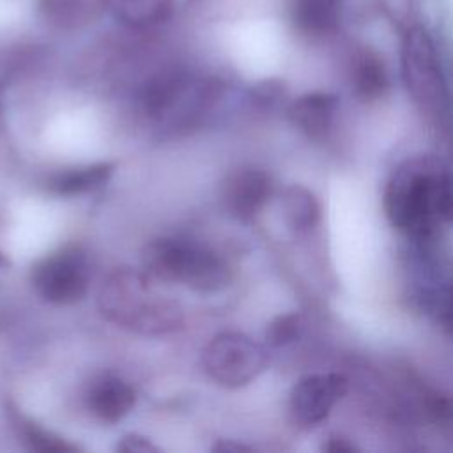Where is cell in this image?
Here are the masks:
<instances>
[{
    "mask_svg": "<svg viewBox=\"0 0 453 453\" xmlns=\"http://www.w3.org/2000/svg\"><path fill=\"white\" fill-rule=\"evenodd\" d=\"M384 209L393 226L409 237L430 239L451 219L453 196L448 166L435 156L405 159L386 184Z\"/></svg>",
    "mask_w": 453,
    "mask_h": 453,
    "instance_id": "6da1fadb",
    "label": "cell"
},
{
    "mask_svg": "<svg viewBox=\"0 0 453 453\" xmlns=\"http://www.w3.org/2000/svg\"><path fill=\"white\" fill-rule=\"evenodd\" d=\"M97 308L110 324L142 336L170 334L184 322L180 304L159 288V281L133 267L115 269L104 280Z\"/></svg>",
    "mask_w": 453,
    "mask_h": 453,
    "instance_id": "7a4b0ae2",
    "label": "cell"
},
{
    "mask_svg": "<svg viewBox=\"0 0 453 453\" xmlns=\"http://www.w3.org/2000/svg\"><path fill=\"white\" fill-rule=\"evenodd\" d=\"M142 267L159 283H179L196 292H216L230 281V269L216 251L177 237L150 241L142 251Z\"/></svg>",
    "mask_w": 453,
    "mask_h": 453,
    "instance_id": "3957f363",
    "label": "cell"
},
{
    "mask_svg": "<svg viewBox=\"0 0 453 453\" xmlns=\"http://www.w3.org/2000/svg\"><path fill=\"white\" fill-rule=\"evenodd\" d=\"M400 60L405 88L416 106L441 120L448 111V87L434 39L423 27L414 25L403 34Z\"/></svg>",
    "mask_w": 453,
    "mask_h": 453,
    "instance_id": "277c9868",
    "label": "cell"
},
{
    "mask_svg": "<svg viewBox=\"0 0 453 453\" xmlns=\"http://www.w3.org/2000/svg\"><path fill=\"white\" fill-rule=\"evenodd\" d=\"M267 350L244 333L226 331L209 340L202 352L207 375L225 388H241L267 366Z\"/></svg>",
    "mask_w": 453,
    "mask_h": 453,
    "instance_id": "5b68a950",
    "label": "cell"
},
{
    "mask_svg": "<svg viewBox=\"0 0 453 453\" xmlns=\"http://www.w3.org/2000/svg\"><path fill=\"white\" fill-rule=\"evenodd\" d=\"M90 269L78 246H64L37 260L30 271L35 292L53 304H74L87 294Z\"/></svg>",
    "mask_w": 453,
    "mask_h": 453,
    "instance_id": "8992f818",
    "label": "cell"
},
{
    "mask_svg": "<svg viewBox=\"0 0 453 453\" xmlns=\"http://www.w3.org/2000/svg\"><path fill=\"white\" fill-rule=\"evenodd\" d=\"M214 96L216 85L211 81L184 73H165L143 88L142 104L152 119L182 120L188 115H196Z\"/></svg>",
    "mask_w": 453,
    "mask_h": 453,
    "instance_id": "52a82bcc",
    "label": "cell"
},
{
    "mask_svg": "<svg viewBox=\"0 0 453 453\" xmlns=\"http://www.w3.org/2000/svg\"><path fill=\"white\" fill-rule=\"evenodd\" d=\"M349 388L342 373H311L299 379L288 396V411L299 426L310 428L324 421Z\"/></svg>",
    "mask_w": 453,
    "mask_h": 453,
    "instance_id": "ba28073f",
    "label": "cell"
},
{
    "mask_svg": "<svg viewBox=\"0 0 453 453\" xmlns=\"http://www.w3.org/2000/svg\"><path fill=\"white\" fill-rule=\"evenodd\" d=\"M273 195L271 177L257 166H241L230 172L221 184V200L226 212L239 219H253Z\"/></svg>",
    "mask_w": 453,
    "mask_h": 453,
    "instance_id": "9c48e42d",
    "label": "cell"
},
{
    "mask_svg": "<svg viewBox=\"0 0 453 453\" xmlns=\"http://www.w3.org/2000/svg\"><path fill=\"white\" fill-rule=\"evenodd\" d=\"M85 400L96 419L103 423H117L133 409L136 393L133 386L120 377L104 373L90 384Z\"/></svg>",
    "mask_w": 453,
    "mask_h": 453,
    "instance_id": "30bf717a",
    "label": "cell"
},
{
    "mask_svg": "<svg viewBox=\"0 0 453 453\" xmlns=\"http://www.w3.org/2000/svg\"><path fill=\"white\" fill-rule=\"evenodd\" d=\"M338 108V97L329 92H308L299 96L288 106L290 122L308 138H324L333 124Z\"/></svg>",
    "mask_w": 453,
    "mask_h": 453,
    "instance_id": "8fae6325",
    "label": "cell"
},
{
    "mask_svg": "<svg viewBox=\"0 0 453 453\" xmlns=\"http://www.w3.org/2000/svg\"><path fill=\"white\" fill-rule=\"evenodd\" d=\"M103 11L131 30H149L165 25L175 0H103Z\"/></svg>",
    "mask_w": 453,
    "mask_h": 453,
    "instance_id": "7c38bea8",
    "label": "cell"
},
{
    "mask_svg": "<svg viewBox=\"0 0 453 453\" xmlns=\"http://www.w3.org/2000/svg\"><path fill=\"white\" fill-rule=\"evenodd\" d=\"M290 16L299 34L324 39L340 27L342 0H292Z\"/></svg>",
    "mask_w": 453,
    "mask_h": 453,
    "instance_id": "4fadbf2b",
    "label": "cell"
},
{
    "mask_svg": "<svg viewBox=\"0 0 453 453\" xmlns=\"http://www.w3.org/2000/svg\"><path fill=\"white\" fill-rule=\"evenodd\" d=\"M349 74L352 90L363 101L380 99L389 87L384 60L370 48H361L352 55Z\"/></svg>",
    "mask_w": 453,
    "mask_h": 453,
    "instance_id": "5bb4252c",
    "label": "cell"
},
{
    "mask_svg": "<svg viewBox=\"0 0 453 453\" xmlns=\"http://www.w3.org/2000/svg\"><path fill=\"white\" fill-rule=\"evenodd\" d=\"M101 12L103 0H37L39 18L58 30L85 27Z\"/></svg>",
    "mask_w": 453,
    "mask_h": 453,
    "instance_id": "9a60e30c",
    "label": "cell"
},
{
    "mask_svg": "<svg viewBox=\"0 0 453 453\" xmlns=\"http://www.w3.org/2000/svg\"><path fill=\"white\" fill-rule=\"evenodd\" d=\"M115 170L113 163L101 161L80 168H69L53 173L46 180L50 193L58 196H76L103 188Z\"/></svg>",
    "mask_w": 453,
    "mask_h": 453,
    "instance_id": "2e32d148",
    "label": "cell"
},
{
    "mask_svg": "<svg viewBox=\"0 0 453 453\" xmlns=\"http://www.w3.org/2000/svg\"><path fill=\"white\" fill-rule=\"evenodd\" d=\"M281 207L287 225L296 234L310 232L313 226H317L320 219L319 200L308 188L301 184H292L285 188L281 195Z\"/></svg>",
    "mask_w": 453,
    "mask_h": 453,
    "instance_id": "e0dca14e",
    "label": "cell"
},
{
    "mask_svg": "<svg viewBox=\"0 0 453 453\" xmlns=\"http://www.w3.org/2000/svg\"><path fill=\"white\" fill-rule=\"evenodd\" d=\"M304 329V320L301 313H281L276 315L265 327V342L271 347H285L299 340Z\"/></svg>",
    "mask_w": 453,
    "mask_h": 453,
    "instance_id": "ac0fdd59",
    "label": "cell"
},
{
    "mask_svg": "<svg viewBox=\"0 0 453 453\" xmlns=\"http://www.w3.org/2000/svg\"><path fill=\"white\" fill-rule=\"evenodd\" d=\"M21 432H23V437L25 441L28 442V446L32 449H37V451H50V453H67V451H74L76 446L65 442L64 439L53 435L51 432L44 430V428H39L37 425L34 423H25L21 426Z\"/></svg>",
    "mask_w": 453,
    "mask_h": 453,
    "instance_id": "d6986e66",
    "label": "cell"
},
{
    "mask_svg": "<svg viewBox=\"0 0 453 453\" xmlns=\"http://www.w3.org/2000/svg\"><path fill=\"white\" fill-rule=\"evenodd\" d=\"M115 449L120 453H156V451H159V448L150 439H147L140 434L124 435Z\"/></svg>",
    "mask_w": 453,
    "mask_h": 453,
    "instance_id": "ffe728a7",
    "label": "cell"
},
{
    "mask_svg": "<svg viewBox=\"0 0 453 453\" xmlns=\"http://www.w3.org/2000/svg\"><path fill=\"white\" fill-rule=\"evenodd\" d=\"M357 448L343 437H329L324 444H322V451H329V453H354Z\"/></svg>",
    "mask_w": 453,
    "mask_h": 453,
    "instance_id": "44dd1931",
    "label": "cell"
},
{
    "mask_svg": "<svg viewBox=\"0 0 453 453\" xmlns=\"http://www.w3.org/2000/svg\"><path fill=\"white\" fill-rule=\"evenodd\" d=\"M211 449L214 451H226V453H241V451H251L250 446L242 444V442H235V441H219L216 442Z\"/></svg>",
    "mask_w": 453,
    "mask_h": 453,
    "instance_id": "7402d4cb",
    "label": "cell"
},
{
    "mask_svg": "<svg viewBox=\"0 0 453 453\" xmlns=\"http://www.w3.org/2000/svg\"><path fill=\"white\" fill-rule=\"evenodd\" d=\"M11 267V262H9V258L0 251V273H4V271H7Z\"/></svg>",
    "mask_w": 453,
    "mask_h": 453,
    "instance_id": "603a6c76",
    "label": "cell"
}]
</instances>
